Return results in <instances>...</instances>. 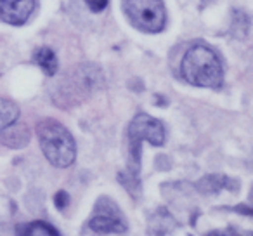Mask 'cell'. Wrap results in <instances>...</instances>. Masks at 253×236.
Segmentation results:
<instances>
[{
    "instance_id": "7",
    "label": "cell",
    "mask_w": 253,
    "mask_h": 236,
    "mask_svg": "<svg viewBox=\"0 0 253 236\" xmlns=\"http://www.w3.org/2000/svg\"><path fill=\"white\" fill-rule=\"evenodd\" d=\"M28 141H30V132L25 124L14 122L9 127L0 131V142L9 146V148H23V146L28 144Z\"/></svg>"
},
{
    "instance_id": "13",
    "label": "cell",
    "mask_w": 253,
    "mask_h": 236,
    "mask_svg": "<svg viewBox=\"0 0 253 236\" xmlns=\"http://www.w3.org/2000/svg\"><path fill=\"white\" fill-rule=\"evenodd\" d=\"M208 236H239V235H236L232 229H227V231H215V233H210Z\"/></svg>"
},
{
    "instance_id": "2",
    "label": "cell",
    "mask_w": 253,
    "mask_h": 236,
    "mask_svg": "<svg viewBox=\"0 0 253 236\" xmlns=\"http://www.w3.org/2000/svg\"><path fill=\"white\" fill-rule=\"evenodd\" d=\"M180 73L187 84L196 85V87L217 89L224 80L220 59L207 46H194L184 54Z\"/></svg>"
},
{
    "instance_id": "12",
    "label": "cell",
    "mask_w": 253,
    "mask_h": 236,
    "mask_svg": "<svg viewBox=\"0 0 253 236\" xmlns=\"http://www.w3.org/2000/svg\"><path fill=\"white\" fill-rule=\"evenodd\" d=\"M85 4L88 5V9H90L92 12H101L106 9V5H108V0H85Z\"/></svg>"
},
{
    "instance_id": "5",
    "label": "cell",
    "mask_w": 253,
    "mask_h": 236,
    "mask_svg": "<svg viewBox=\"0 0 253 236\" xmlns=\"http://www.w3.org/2000/svg\"><path fill=\"white\" fill-rule=\"evenodd\" d=\"M88 228L99 235H109V233L123 235L128 229V224L118 205L111 198L102 196L95 203L92 217L88 221Z\"/></svg>"
},
{
    "instance_id": "10",
    "label": "cell",
    "mask_w": 253,
    "mask_h": 236,
    "mask_svg": "<svg viewBox=\"0 0 253 236\" xmlns=\"http://www.w3.org/2000/svg\"><path fill=\"white\" fill-rule=\"evenodd\" d=\"M19 118V108L9 99L0 97V131L9 127L11 124L18 122Z\"/></svg>"
},
{
    "instance_id": "11",
    "label": "cell",
    "mask_w": 253,
    "mask_h": 236,
    "mask_svg": "<svg viewBox=\"0 0 253 236\" xmlns=\"http://www.w3.org/2000/svg\"><path fill=\"white\" fill-rule=\"evenodd\" d=\"M227 183H229V179L224 176H208V177H205L200 184H210V186H201V191L211 193V191H218L220 188H224Z\"/></svg>"
},
{
    "instance_id": "8",
    "label": "cell",
    "mask_w": 253,
    "mask_h": 236,
    "mask_svg": "<svg viewBox=\"0 0 253 236\" xmlns=\"http://www.w3.org/2000/svg\"><path fill=\"white\" fill-rule=\"evenodd\" d=\"M18 236H59V233L50 224H45L42 221H35L32 224H21L16 228Z\"/></svg>"
},
{
    "instance_id": "9",
    "label": "cell",
    "mask_w": 253,
    "mask_h": 236,
    "mask_svg": "<svg viewBox=\"0 0 253 236\" xmlns=\"http://www.w3.org/2000/svg\"><path fill=\"white\" fill-rule=\"evenodd\" d=\"M35 63L39 64V66L43 70V73L49 75V77L56 75L57 68H59V64H57L56 54H54V50H50L49 47H42V49L37 50V54H35Z\"/></svg>"
},
{
    "instance_id": "4",
    "label": "cell",
    "mask_w": 253,
    "mask_h": 236,
    "mask_svg": "<svg viewBox=\"0 0 253 236\" xmlns=\"http://www.w3.org/2000/svg\"><path fill=\"white\" fill-rule=\"evenodd\" d=\"M132 26L146 33H158L165 28L167 14L162 0H122Z\"/></svg>"
},
{
    "instance_id": "3",
    "label": "cell",
    "mask_w": 253,
    "mask_h": 236,
    "mask_svg": "<svg viewBox=\"0 0 253 236\" xmlns=\"http://www.w3.org/2000/svg\"><path fill=\"white\" fill-rule=\"evenodd\" d=\"M37 136H39L42 153L54 167L66 169L75 162L77 158L75 139L70 134V131L57 120L54 118L42 120L37 125Z\"/></svg>"
},
{
    "instance_id": "1",
    "label": "cell",
    "mask_w": 253,
    "mask_h": 236,
    "mask_svg": "<svg viewBox=\"0 0 253 236\" xmlns=\"http://www.w3.org/2000/svg\"><path fill=\"white\" fill-rule=\"evenodd\" d=\"M126 141H128V183L126 188L134 183V186L139 184V169H141V144L144 141L151 142L155 146H162L165 142V127L160 120L153 118L149 115H137L128 125L126 131Z\"/></svg>"
},
{
    "instance_id": "6",
    "label": "cell",
    "mask_w": 253,
    "mask_h": 236,
    "mask_svg": "<svg viewBox=\"0 0 253 236\" xmlns=\"http://www.w3.org/2000/svg\"><path fill=\"white\" fill-rule=\"evenodd\" d=\"M35 9V0H0V19L9 25H23Z\"/></svg>"
}]
</instances>
